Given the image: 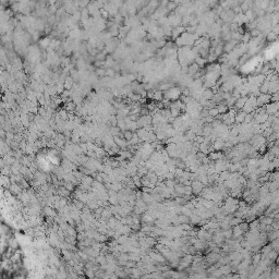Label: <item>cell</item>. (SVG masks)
I'll list each match as a JSON object with an SVG mask.
<instances>
[{"label":"cell","instance_id":"obj_1","mask_svg":"<svg viewBox=\"0 0 279 279\" xmlns=\"http://www.w3.org/2000/svg\"><path fill=\"white\" fill-rule=\"evenodd\" d=\"M181 94H182V92H181V90L179 87H170L164 93V97L168 100L176 101V100L179 99L180 96H182Z\"/></svg>","mask_w":279,"mask_h":279},{"label":"cell","instance_id":"obj_2","mask_svg":"<svg viewBox=\"0 0 279 279\" xmlns=\"http://www.w3.org/2000/svg\"><path fill=\"white\" fill-rule=\"evenodd\" d=\"M265 110L268 115L274 116L276 113H279V101H271L268 103L267 105H265Z\"/></svg>","mask_w":279,"mask_h":279},{"label":"cell","instance_id":"obj_3","mask_svg":"<svg viewBox=\"0 0 279 279\" xmlns=\"http://www.w3.org/2000/svg\"><path fill=\"white\" fill-rule=\"evenodd\" d=\"M271 96L268 95V93H267V94L262 93V94L256 98L257 106H265V105H267L269 101H271Z\"/></svg>","mask_w":279,"mask_h":279},{"label":"cell","instance_id":"obj_4","mask_svg":"<svg viewBox=\"0 0 279 279\" xmlns=\"http://www.w3.org/2000/svg\"><path fill=\"white\" fill-rule=\"evenodd\" d=\"M246 100H248V97H244V96H242V97H238L237 100H236V108L237 109H243V107H244V105H245Z\"/></svg>","mask_w":279,"mask_h":279},{"label":"cell","instance_id":"obj_5","mask_svg":"<svg viewBox=\"0 0 279 279\" xmlns=\"http://www.w3.org/2000/svg\"><path fill=\"white\" fill-rule=\"evenodd\" d=\"M224 146H225V143H224V141H221V138H217L215 143H214V148L216 150H221Z\"/></svg>","mask_w":279,"mask_h":279},{"label":"cell","instance_id":"obj_6","mask_svg":"<svg viewBox=\"0 0 279 279\" xmlns=\"http://www.w3.org/2000/svg\"><path fill=\"white\" fill-rule=\"evenodd\" d=\"M218 111H219V113H221V115H224V113H227V109H228V105L227 104H219L218 105Z\"/></svg>","mask_w":279,"mask_h":279},{"label":"cell","instance_id":"obj_7","mask_svg":"<svg viewBox=\"0 0 279 279\" xmlns=\"http://www.w3.org/2000/svg\"><path fill=\"white\" fill-rule=\"evenodd\" d=\"M194 61H195L200 67H203L205 63H206V60H205V58H203V57H196Z\"/></svg>","mask_w":279,"mask_h":279},{"label":"cell","instance_id":"obj_8","mask_svg":"<svg viewBox=\"0 0 279 279\" xmlns=\"http://www.w3.org/2000/svg\"><path fill=\"white\" fill-rule=\"evenodd\" d=\"M209 156H210V158L215 159V160H217V159H220L221 157H222L221 153H210V154H209Z\"/></svg>","mask_w":279,"mask_h":279},{"label":"cell","instance_id":"obj_9","mask_svg":"<svg viewBox=\"0 0 279 279\" xmlns=\"http://www.w3.org/2000/svg\"><path fill=\"white\" fill-rule=\"evenodd\" d=\"M276 38H277V35H276L274 32H271V33L267 34V41H269V42H273V41H275Z\"/></svg>","mask_w":279,"mask_h":279},{"label":"cell","instance_id":"obj_10","mask_svg":"<svg viewBox=\"0 0 279 279\" xmlns=\"http://www.w3.org/2000/svg\"><path fill=\"white\" fill-rule=\"evenodd\" d=\"M271 32H274V33H275L276 35H279V24H276L275 26L273 27Z\"/></svg>","mask_w":279,"mask_h":279},{"label":"cell","instance_id":"obj_11","mask_svg":"<svg viewBox=\"0 0 279 279\" xmlns=\"http://www.w3.org/2000/svg\"><path fill=\"white\" fill-rule=\"evenodd\" d=\"M275 70H276V73H277V74H279V62L275 64Z\"/></svg>","mask_w":279,"mask_h":279}]
</instances>
